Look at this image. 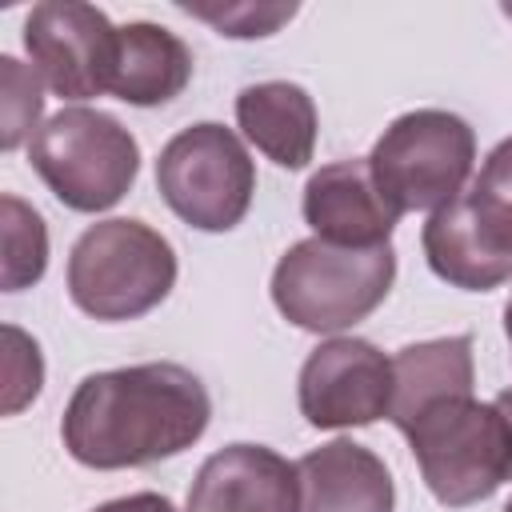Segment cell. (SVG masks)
Listing matches in <instances>:
<instances>
[{
  "label": "cell",
  "instance_id": "24",
  "mask_svg": "<svg viewBox=\"0 0 512 512\" xmlns=\"http://www.w3.org/2000/svg\"><path fill=\"white\" fill-rule=\"evenodd\" d=\"M504 336H508V344H512V296H508V304H504Z\"/></svg>",
  "mask_w": 512,
  "mask_h": 512
},
{
  "label": "cell",
  "instance_id": "18",
  "mask_svg": "<svg viewBox=\"0 0 512 512\" xmlns=\"http://www.w3.org/2000/svg\"><path fill=\"white\" fill-rule=\"evenodd\" d=\"M44 112L40 72L20 64L16 56H0V144L4 152L20 148Z\"/></svg>",
  "mask_w": 512,
  "mask_h": 512
},
{
  "label": "cell",
  "instance_id": "6",
  "mask_svg": "<svg viewBox=\"0 0 512 512\" xmlns=\"http://www.w3.org/2000/svg\"><path fill=\"white\" fill-rule=\"evenodd\" d=\"M476 164V132L444 108L396 116L368 152V168L384 200L404 212H436L464 196Z\"/></svg>",
  "mask_w": 512,
  "mask_h": 512
},
{
  "label": "cell",
  "instance_id": "3",
  "mask_svg": "<svg viewBox=\"0 0 512 512\" xmlns=\"http://www.w3.org/2000/svg\"><path fill=\"white\" fill-rule=\"evenodd\" d=\"M396 280V252L344 248L320 236L292 244L272 268L276 312L304 332H344L368 320Z\"/></svg>",
  "mask_w": 512,
  "mask_h": 512
},
{
  "label": "cell",
  "instance_id": "17",
  "mask_svg": "<svg viewBox=\"0 0 512 512\" xmlns=\"http://www.w3.org/2000/svg\"><path fill=\"white\" fill-rule=\"evenodd\" d=\"M0 232H4V264L0 284L4 292L32 288L48 268V228L32 204L4 192L0 196Z\"/></svg>",
  "mask_w": 512,
  "mask_h": 512
},
{
  "label": "cell",
  "instance_id": "22",
  "mask_svg": "<svg viewBox=\"0 0 512 512\" xmlns=\"http://www.w3.org/2000/svg\"><path fill=\"white\" fill-rule=\"evenodd\" d=\"M92 512H180V508L168 496H160V492H132V496L108 500V504H100Z\"/></svg>",
  "mask_w": 512,
  "mask_h": 512
},
{
  "label": "cell",
  "instance_id": "11",
  "mask_svg": "<svg viewBox=\"0 0 512 512\" xmlns=\"http://www.w3.org/2000/svg\"><path fill=\"white\" fill-rule=\"evenodd\" d=\"M300 212L320 240L344 248H384L400 220V212L376 188L368 156L316 168L304 184Z\"/></svg>",
  "mask_w": 512,
  "mask_h": 512
},
{
  "label": "cell",
  "instance_id": "25",
  "mask_svg": "<svg viewBox=\"0 0 512 512\" xmlns=\"http://www.w3.org/2000/svg\"><path fill=\"white\" fill-rule=\"evenodd\" d=\"M504 512H512V500H508V504H504Z\"/></svg>",
  "mask_w": 512,
  "mask_h": 512
},
{
  "label": "cell",
  "instance_id": "2",
  "mask_svg": "<svg viewBox=\"0 0 512 512\" xmlns=\"http://www.w3.org/2000/svg\"><path fill=\"white\" fill-rule=\"evenodd\" d=\"M400 432L444 508L480 504L512 480V428L496 404H480L472 392L424 404Z\"/></svg>",
  "mask_w": 512,
  "mask_h": 512
},
{
  "label": "cell",
  "instance_id": "5",
  "mask_svg": "<svg viewBox=\"0 0 512 512\" xmlns=\"http://www.w3.org/2000/svg\"><path fill=\"white\" fill-rule=\"evenodd\" d=\"M28 160L64 208L108 212L136 184L140 144L100 108H60L36 128Z\"/></svg>",
  "mask_w": 512,
  "mask_h": 512
},
{
  "label": "cell",
  "instance_id": "8",
  "mask_svg": "<svg viewBox=\"0 0 512 512\" xmlns=\"http://www.w3.org/2000/svg\"><path fill=\"white\" fill-rule=\"evenodd\" d=\"M112 20L80 0H48L36 4L24 20V48L40 80L64 100H88L108 92L116 64Z\"/></svg>",
  "mask_w": 512,
  "mask_h": 512
},
{
  "label": "cell",
  "instance_id": "20",
  "mask_svg": "<svg viewBox=\"0 0 512 512\" xmlns=\"http://www.w3.org/2000/svg\"><path fill=\"white\" fill-rule=\"evenodd\" d=\"M4 340H8V360H4V412L16 416L24 404H32L40 396L44 360H40L36 340L28 332H20L16 324H4Z\"/></svg>",
  "mask_w": 512,
  "mask_h": 512
},
{
  "label": "cell",
  "instance_id": "7",
  "mask_svg": "<svg viewBox=\"0 0 512 512\" xmlns=\"http://www.w3.org/2000/svg\"><path fill=\"white\" fill-rule=\"evenodd\" d=\"M164 204L196 232L236 228L256 196V164L240 136L216 120L180 128L156 156Z\"/></svg>",
  "mask_w": 512,
  "mask_h": 512
},
{
  "label": "cell",
  "instance_id": "1",
  "mask_svg": "<svg viewBox=\"0 0 512 512\" xmlns=\"http://www.w3.org/2000/svg\"><path fill=\"white\" fill-rule=\"evenodd\" d=\"M212 420L208 388L172 360L92 372L76 384L60 440L84 468H144L192 448Z\"/></svg>",
  "mask_w": 512,
  "mask_h": 512
},
{
  "label": "cell",
  "instance_id": "21",
  "mask_svg": "<svg viewBox=\"0 0 512 512\" xmlns=\"http://www.w3.org/2000/svg\"><path fill=\"white\" fill-rule=\"evenodd\" d=\"M476 188H480V192H488V196H496V200H504V204L512 208V136H508V140H500V144L488 152V160H484V168H480Z\"/></svg>",
  "mask_w": 512,
  "mask_h": 512
},
{
  "label": "cell",
  "instance_id": "16",
  "mask_svg": "<svg viewBox=\"0 0 512 512\" xmlns=\"http://www.w3.org/2000/svg\"><path fill=\"white\" fill-rule=\"evenodd\" d=\"M476 384L472 336H440L404 344L392 356V408L388 420L404 428L424 404L444 396H468Z\"/></svg>",
  "mask_w": 512,
  "mask_h": 512
},
{
  "label": "cell",
  "instance_id": "14",
  "mask_svg": "<svg viewBox=\"0 0 512 512\" xmlns=\"http://www.w3.org/2000/svg\"><path fill=\"white\" fill-rule=\"evenodd\" d=\"M236 124L256 144V152H264L272 164L288 172L304 168L316 152V132H320L316 104L308 88L292 80H264V84L240 88Z\"/></svg>",
  "mask_w": 512,
  "mask_h": 512
},
{
  "label": "cell",
  "instance_id": "9",
  "mask_svg": "<svg viewBox=\"0 0 512 512\" xmlns=\"http://www.w3.org/2000/svg\"><path fill=\"white\" fill-rule=\"evenodd\" d=\"M312 428H364L392 408V360L360 336H332L308 352L296 380Z\"/></svg>",
  "mask_w": 512,
  "mask_h": 512
},
{
  "label": "cell",
  "instance_id": "10",
  "mask_svg": "<svg viewBox=\"0 0 512 512\" xmlns=\"http://www.w3.org/2000/svg\"><path fill=\"white\" fill-rule=\"evenodd\" d=\"M428 268L464 292H492L512 280V208L480 188L436 208L420 228Z\"/></svg>",
  "mask_w": 512,
  "mask_h": 512
},
{
  "label": "cell",
  "instance_id": "23",
  "mask_svg": "<svg viewBox=\"0 0 512 512\" xmlns=\"http://www.w3.org/2000/svg\"><path fill=\"white\" fill-rule=\"evenodd\" d=\"M492 404H496V408L504 412V420H508V428H512V388H504V392H500V396H496Z\"/></svg>",
  "mask_w": 512,
  "mask_h": 512
},
{
  "label": "cell",
  "instance_id": "4",
  "mask_svg": "<svg viewBox=\"0 0 512 512\" xmlns=\"http://www.w3.org/2000/svg\"><path fill=\"white\" fill-rule=\"evenodd\" d=\"M172 284V244L132 216L88 224L68 252V296L92 320H140L172 292Z\"/></svg>",
  "mask_w": 512,
  "mask_h": 512
},
{
  "label": "cell",
  "instance_id": "19",
  "mask_svg": "<svg viewBox=\"0 0 512 512\" xmlns=\"http://www.w3.org/2000/svg\"><path fill=\"white\" fill-rule=\"evenodd\" d=\"M180 8L188 16L208 20L220 36H232V40L272 36L284 20L296 16V4H224V8H212V4H180Z\"/></svg>",
  "mask_w": 512,
  "mask_h": 512
},
{
  "label": "cell",
  "instance_id": "13",
  "mask_svg": "<svg viewBox=\"0 0 512 512\" xmlns=\"http://www.w3.org/2000/svg\"><path fill=\"white\" fill-rule=\"evenodd\" d=\"M296 512H392L396 488L384 460L356 440H328L296 460Z\"/></svg>",
  "mask_w": 512,
  "mask_h": 512
},
{
  "label": "cell",
  "instance_id": "15",
  "mask_svg": "<svg viewBox=\"0 0 512 512\" xmlns=\"http://www.w3.org/2000/svg\"><path fill=\"white\" fill-rule=\"evenodd\" d=\"M188 80H192V52L176 32L152 20H132L120 28L112 84H108L116 100L136 108L168 104L188 88Z\"/></svg>",
  "mask_w": 512,
  "mask_h": 512
},
{
  "label": "cell",
  "instance_id": "12",
  "mask_svg": "<svg viewBox=\"0 0 512 512\" xmlns=\"http://www.w3.org/2000/svg\"><path fill=\"white\" fill-rule=\"evenodd\" d=\"M296 504V464L264 444H228L212 452L188 488V512H296Z\"/></svg>",
  "mask_w": 512,
  "mask_h": 512
}]
</instances>
